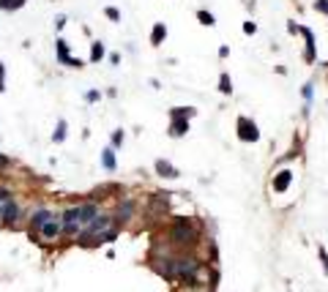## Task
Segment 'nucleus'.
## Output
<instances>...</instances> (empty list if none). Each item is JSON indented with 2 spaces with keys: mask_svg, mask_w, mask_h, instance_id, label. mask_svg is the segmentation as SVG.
<instances>
[{
  "mask_svg": "<svg viewBox=\"0 0 328 292\" xmlns=\"http://www.w3.org/2000/svg\"><path fill=\"white\" fill-rule=\"evenodd\" d=\"M102 164H104V169H110V172L118 167V161H115V150H112V148H107V150L102 153Z\"/></svg>",
  "mask_w": 328,
  "mask_h": 292,
  "instance_id": "f3484780",
  "label": "nucleus"
},
{
  "mask_svg": "<svg viewBox=\"0 0 328 292\" xmlns=\"http://www.w3.org/2000/svg\"><path fill=\"white\" fill-rule=\"evenodd\" d=\"M194 112H197L194 107H175V109H170V115H172V118H186V120H189Z\"/></svg>",
  "mask_w": 328,
  "mask_h": 292,
  "instance_id": "a211bd4d",
  "label": "nucleus"
},
{
  "mask_svg": "<svg viewBox=\"0 0 328 292\" xmlns=\"http://www.w3.org/2000/svg\"><path fill=\"white\" fill-rule=\"evenodd\" d=\"M156 172H159V175H167V178H178V169L170 164V161H164V159L156 161Z\"/></svg>",
  "mask_w": 328,
  "mask_h": 292,
  "instance_id": "4468645a",
  "label": "nucleus"
},
{
  "mask_svg": "<svg viewBox=\"0 0 328 292\" xmlns=\"http://www.w3.org/2000/svg\"><path fill=\"white\" fill-rule=\"evenodd\" d=\"M134 210H137V202H132V200H126V202H120L118 210H115V227H120V224H126L128 219L134 216Z\"/></svg>",
  "mask_w": 328,
  "mask_h": 292,
  "instance_id": "6e6552de",
  "label": "nucleus"
},
{
  "mask_svg": "<svg viewBox=\"0 0 328 292\" xmlns=\"http://www.w3.org/2000/svg\"><path fill=\"white\" fill-rule=\"evenodd\" d=\"M0 202H11V189L0 186Z\"/></svg>",
  "mask_w": 328,
  "mask_h": 292,
  "instance_id": "c756f323",
  "label": "nucleus"
},
{
  "mask_svg": "<svg viewBox=\"0 0 328 292\" xmlns=\"http://www.w3.org/2000/svg\"><path fill=\"white\" fill-rule=\"evenodd\" d=\"M60 230H63V235L66 238H77L85 227H82V221H80V208L74 205V208H66L60 213Z\"/></svg>",
  "mask_w": 328,
  "mask_h": 292,
  "instance_id": "f03ea898",
  "label": "nucleus"
},
{
  "mask_svg": "<svg viewBox=\"0 0 328 292\" xmlns=\"http://www.w3.org/2000/svg\"><path fill=\"white\" fill-rule=\"evenodd\" d=\"M55 219H60V213H58V210H50V208L33 210V213H30V232H38L41 227L46 224V221H55Z\"/></svg>",
  "mask_w": 328,
  "mask_h": 292,
  "instance_id": "20e7f679",
  "label": "nucleus"
},
{
  "mask_svg": "<svg viewBox=\"0 0 328 292\" xmlns=\"http://www.w3.org/2000/svg\"><path fill=\"white\" fill-rule=\"evenodd\" d=\"M77 208H80V221H82V227H88L98 213H102V208H98L96 200H85V202H80Z\"/></svg>",
  "mask_w": 328,
  "mask_h": 292,
  "instance_id": "423d86ee",
  "label": "nucleus"
},
{
  "mask_svg": "<svg viewBox=\"0 0 328 292\" xmlns=\"http://www.w3.org/2000/svg\"><path fill=\"white\" fill-rule=\"evenodd\" d=\"M318 257H320V262H323V273L328 276V251L323 246H318Z\"/></svg>",
  "mask_w": 328,
  "mask_h": 292,
  "instance_id": "a878e982",
  "label": "nucleus"
},
{
  "mask_svg": "<svg viewBox=\"0 0 328 292\" xmlns=\"http://www.w3.org/2000/svg\"><path fill=\"white\" fill-rule=\"evenodd\" d=\"M312 93H314V85L312 82H306V85H304V101H312Z\"/></svg>",
  "mask_w": 328,
  "mask_h": 292,
  "instance_id": "bb28decb",
  "label": "nucleus"
},
{
  "mask_svg": "<svg viewBox=\"0 0 328 292\" xmlns=\"http://www.w3.org/2000/svg\"><path fill=\"white\" fill-rule=\"evenodd\" d=\"M164 38H167V25H164V22H156L154 33H150V46H162Z\"/></svg>",
  "mask_w": 328,
  "mask_h": 292,
  "instance_id": "f8f14e48",
  "label": "nucleus"
},
{
  "mask_svg": "<svg viewBox=\"0 0 328 292\" xmlns=\"http://www.w3.org/2000/svg\"><path fill=\"white\" fill-rule=\"evenodd\" d=\"M287 30H290L292 36H296V33H301V25H296V22L290 19V22H287Z\"/></svg>",
  "mask_w": 328,
  "mask_h": 292,
  "instance_id": "2f4dec72",
  "label": "nucleus"
},
{
  "mask_svg": "<svg viewBox=\"0 0 328 292\" xmlns=\"http://www.w3.org/2000/svg\"><path fill=\"white\" fill-rule=\"evenodd\" d=\"M58 60H60V63H66L68 60V57H72V55H68V44L66 41H63V38H58Z\"/></svg>",
  "mask_w": 328,
  "mask_h": 292,
  "instance_id": "aec40b11",
  "label": "nucleus"
},
{
  "mask_svg": "<svg viewBox=\"0 0 328 292\" xmlns=\"http://www.w3.org/2000/svg\"><path fill=\"white\" fill-rule=\"evenodd\" d=\"M60 235H63V230H60V219L46 221V224L38 230V238H41V241H58Z\"/></svg>",
  "mask_w": 328,
  "mask_h": 292,
  "instance_id": "1a4fd4ad",
  "label": "nucleus"
},
{
  "mask_svg": "<svg viewBox=\"0 0 328 292\" xmlns=\"http://www.w3.org/2000/svg\"><path fill=\"white\" fill-rule=\"evenodd\" d=\"M290 180H292V172L290 169H282V172H276L274 175V191H287V186H290Z\"/></svg>",
  "mask_w": 328,
  "mask_h": 292,
  "instance_id": "9d476101",
  "label": "nucleus"
},
{
  "mask_svg": "<svg viewBox=\"0 0 328 292\" xmlns=\"http://www.w3.org/2000/svg\"><path fill=\"white\" fill-rule=\"evenodd\" d=\"M22 5H25V0H0V8L3 11H16Z\"/></svg>",
  "mask_w": 328,
  "mask_h": 292,
  "instance_id": "5701e85b",
  "label": "nucleus"
},
{
  "mask_svg": "<svg viewBox=\"0 0 328 292\" xmlns=\"http://www.w3.org/2000/svg\"><path fill=\"white\" fill-rule=\"evenodd\" d=\"M110 227H115V219H112V216H110V213H98L96 219H93L90 224L85 227V230L90 232V235H96V238H98V235H102V232H107Z\"/></svg>",
  "mask_w": 328,
  "mask_h": 292,
  "instance_id": "39448f33",
  "label": "nucleus"
},
{
  "mask_svg": "<svg viewBox=\"0 0 328 292\" xmlns=\"http://www.w3.org/2000/svg\"><path fill=\"white\" fill-rule=\"evenodd\" d=\"M52 139H55V142H63V139H66V120H58V128H55V134H52Z\"/></svg>",
  "mask_w": 328,
  "mask_h": 292,
  "instance_id": "b1692460",
  "label": "nucleus"
},
{
  "mask_svg": "<svg viewBox=\"0 0 328 292\" xmlns=\"http://www.w3.org/2000/svg\"><path fill=\"white\" fill-rule=\"evenodd\" d=\"M236 134H238V139H241V142H257V139H260V128H257V123H254L252 118H246V115L238 118Z\"/></svg>",
  "mask_w": 328,
  "mask_h": 292,
  "instance_id": "7ed1b4c3",
  "label": "nucleus"
},
{
  "mask_svg": "<svg viewBox=\"0 0 328 292\" xmlns=\"http://www.w3.org/2000/svg\"><path fill=\"white\" fill-rule=\"evenodd\" d=\"M104 14H107L110 22H120V11L115 8V5H107V8H104Z\"/></svg>",
  "mask_w": 328,
  "mask_h": 292,
  "instance_id": "393cba45",
  "label": "nucleus"
},
{
  "mask_svg": "<svg viewBox=\"0 0 328 292\" xmlns=\"http://www.w3.org/2000/svg\"><path fill=\"white\" fill-rule=\"evenodd\" d=\"M197 22H200V25H208V27H210L216 19H214V14H210V11H205V8H197Z\"/></svg>",
  "mask_w": 328,
  "mask_h": 292,
  "instance_id": "412c9836",
  "label": "nucleus"
},
{
  "mask_svg": "<svg viewBox=\"0 0 328 292\" xmlns=\"http://www.w3.org/2000/svg\"><path fill=\"white\" fill-rule=\"evenodd\" d=\"M123 137H126V134H123V128H115V131H112V137H110V148H120V145H123Z\"/></svg>",
  "mask_w": 328,
  "mask_h": 292,
  "instance_id": "4be33fe9",
  "label": "nucleus"
},
{
  "mask_svg": "<svg viewBox=\"0 0 328 292\" xmlns=\"http://www.w3.org/2000/svg\"><path fill=\"white\" fill-rule=\"evenodd\" d=\"M150 205H154L156 210H162V213H167L170 210V197L167 194H156V197H150Z\"/></svg>",
  "mask_w": 328,
  "mask_h": 292,
  "instance_id": "dca6fc26",
  "label": "nucleus"
},
{
  "mask_svg": "<svg viewBox=\"0 0 328 292\" xmlns=\"http://www.w3.org/2000/svg\"><path fill=\"white\" fill-rule=\"evenodd\" d=\"M314 8H318L320 14H328V0H314Z\"/></svg>",
  "mask_w": 328,
  "mask_h": 292,
  "instance_id": "7c9ffc66",
  "label": "nucleus"
},
{
  "mask_svg": "<svg viewBox=\"0 0 328 292\" xmlns=\"http://www.w3.org/2000/svg\"><path fill=\"white\" fill-rule=\"evenodd\" d=\"M98 98H102V93H98V90H88V93H85V101H88V104H96Z\"/></svg>",
  "mask_w": 328,
  "mask_h": 292,
  "instance_id": "cd10ccee",
  "label": "nucleus"
},
{
  "mask_svg": "<svg viewBox=\"0 0 328 292\" xmlns=\"http://www.w3.org/2000/svg\"><path fill=\"white\" fill-rule=\"evenodd\" d=\"M104 57V44L102 41H93V46H90V63H98Z\"/></svg>",
  "mask_w": 328,
  "mask_h": 292,
  "instance_id": "6ab92c4d",
  "label": "nucleus"
},
{
  "mask_svg": "<svg viewBox=\"0 0 328 292\" xmlns=\"http://www.w3.org/2000/svg\"><path fill=\"white\" fill-rule=\"evenodd\" d=\"M3 79H6V66H3V63H0V93L6 90V82H3Z\"/></svg>",
  "mask_w": 328,
  "mask_h": 292,
  "instance_id": "473e14b6",
  "label": "nucleus"
},
{
  "mask_svg": "<svg viewBox=\"0 0 328 292\" xmlns=\"http://www.w3.org/2000/svg\"><path fill=\"white\" fill-rule=\"evenodd\" d=\"M227 55H230V46L224 44V46H222V49H219V57H227Z\"/></svg>",
  "mask_w": 328,
  "mask_h": 292,
  "instance_id": "c9c22d12",
  "label": "nucleus"
},
{
  "mask_svg": "<svg viewBox=\"0 0 328 292\" xmlns=\"http://www.w3.org/2000/svg\"><path fill=\"white\" fill-rule=\"evenodd\" d=\"M167 238H170V243H172V246H178V249L197 246V241H200V221H192V219L178 216V219L170 221Z\"/></svg>",
  "mask_w": 328,
  "mask_h": 292,
  "instance_id": "f257e3e1",
  "label": "nucleus"
},
{
  "mask_svg": "<svg viewBox=\"0 0 328 292\" xmlns=\"http://www.w3.org/2000/svg\"><path fill=\"white\" fill-rule=\"evenodd\" d=\"M244 33H246V36H254L257 25H254V22H244Z\"/></svg>",
  "mask_w": 328,
  "mask_h": 292,
  "instance_id": "c85d7f7f",
  "label": "nucleus"
},
{
  "mask_svg": "<svg viewBox=\"0 0 328 292\" xmlns=\"http://www.w3.org/2000/svg\"><path fill=\"white\" fill-rule=\"evenodd\" d=\"M66 66H82V60H80V57H68V60H66Z\"/></svg>",
  "mask_w": 328,
  "mask_h": 292,
  "instance_id": "f704fd0d",
  "label": "nucleus"
},
{
  "mask_svg": "<svg viewBox=\"0 0 328 292\" xmlns=\"http://www.w3.org/2000/svg\"><path fill=\"white\" fill-rule=\"evenodd\" d=\"M11 167V159H8V156H3V153H0V169H8Z\"/></svg>",
  "mask_w": 328,
  "mask_h": 292,
  "instance_id": "72a5a7b5",
  "label": "nucleus"
},
{
  "mask_svg": "<svg viewBox=\"0 0 328 292\" xmlns=\"http://www.w3.org/2000/svg\"><path fill=\"white\" fill-rule=\"evenodd\" d=\"M301 36L306 41V63H314V33L309 27H301Z\"/></svg>",
  "mask_w": 328,
  "mask_h": 292,
  "instance_id": "9b49d317",
  "label": "nucleus"
},
{
  "mask_svg": "<svg viewBox=\"0 0 328 292\" xmlns=\"http://www.w3.org/2000/svg\"><path fill=\"white\" fill-rule=\"evenodd\" d=\"M186 131H189V120H186V118H172L170 134H172V137H184Z\"/></svg>",
  "mask_w": 328,
  "mask_h": 292,
  "instance_id": "ddd939ff",
  "label": "nucleus"
},
{
  "mask_svg": "<svg viewBox=\"0 0 328 292\" xmlns=\"http://www.w3.org/2000/svg\"><path fill=\"white\" fill-rule=\"evenodd\" d=\"M219 93L222 96H232V82H230V74L227 71L219 74Z\"/></svg>",
  "mask_w": 328,
  "mask_h": 292,
  "instance_id": "2eb2a0df",
  "label": "nucleus"
},
{
  "mask_svg": "<svg viewBox=\"0 0 328 292\" xmlns=\"http://www.w3.org/2000/svg\"><path fill=\"white\" fill-rule=\"evenodd\" d=\"M20 216H22V208H20V202L16 200H11V202H3V224L6 227H14L16 221H20Z\"/></svg>",
  "mask_w": 328,
  "mask_h": 292,
  "instance_id": "0eeeda50",
  "label": "nucleus"
}]
</instances>
